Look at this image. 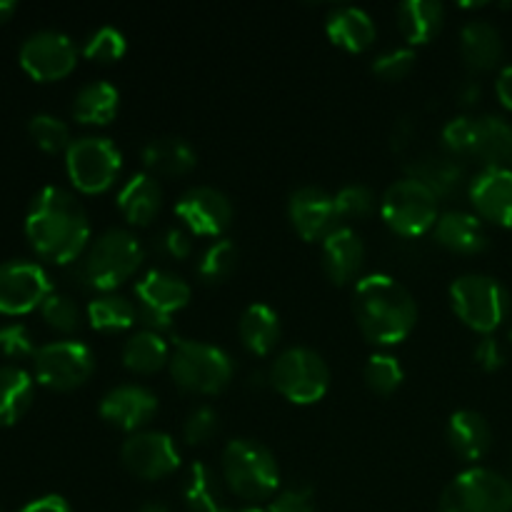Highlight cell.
Segmentation results:
<instances>
[{"mask_svg": "<svg viewBox=\"0 0 512 512\" xmlns=\"http://www.w3.org/2000/svg\"><path fill=\"white\" fill-rule=\"evenodd\" d=\"M445 8L438 0H408L398 8V25L410 45H425L443 30Z\"/></svg>", "mask_w": 512, "mask_h": 512, "instance_id": "cell-31", "label": "cell"}, {"mask_svg": "<svg viewBox=\"0 0 512 512\" xmlns=\"http://www.w3.org/2000/svg\"><path fill=\"white\" fill-rule=\"evenodd\" d=\"M220 430V415L210 405L190 410L183 423V440L188 445H203Z\"/></svg>", "mask_w": 512, "mask_h": 512, "instance_id": "cell-42", "label": "cell"}, {"mask_svg": "<svg viewBox=\"0 0 512 512\" xmlns=\"http://www.w3.org/2000/svg\"><path fill=\"white\" fill-rule=\"evenodd\" d=\"M28 133L33 143L45 153H68V148L73 145L68 125L50 113L33 115L28 123Z\"/></svg>", "mask_w": 512, "mask_h": 512, "instance_id": "cell-37", "label": "cell"}, {"mask_svg": "<svg viewBox=\"0 0 512 512\" xmlns=\"http://www.w3.org/2000/svg\"><path fill=\"white\" fill-rule=\"evenodd\" d=\"M53 293L48 273L30 260H8L0 265V313L25 315L38 310Z\"/></svg>", "mask_w": 512, "mask_h": 512, "instance_id": "cell-14", "label": "cell"}, {"mask_svg": "<svg viewBox=\"0 0 512 512\" xmlns=\"http://www.w3.org/2000/svg\"><path fill=\"white\" fill-rule=\"evenodd\" d=\"M120 93L108 80L85 83L73 98V118L83 125H108L118 115Z\"/></svg>", "mask_w": 512, "mask_h": 512, "instance_id": "cell-30", "label": "cell"}, {"mask_svg": "<svg viewBox=\"0 0 512 512\" xmlns=\"http://www.w3.org/2000/svg\"><path fill=\"white\" fill-rule=\"evenodd\" d=\"M18 58L30 78L50 83L73 73L78 63V48L60 30H38L23 40Z\"/></svg>", "mask_w": 512, "mask_h": 512, "instance_id": "cell-13", "label": "cell"}, {"mask_svg": "<svg viewBox=\"0 0 512 512\" xmlns=\"http://www.w3.org/2000/svg\"><path fill=\"white\" fill-rule=\"evenodd\" d=\"M238 265V248H235L233 240L220 238L213 245L205 248V253L200 255L198 263V275L203 283H223L225 278H230Z\"/></svg>", "mask_w": 512, "mask_h": 512, "instance_id": "cell-36", "label": "cell"}, {"mask_svg": "<svg viewBox=\"0 0 512 512\" xmlns=\"http://www.w3.org/2000/svg\"><path fill=\"white\" fill-rule=\"evenodd\" d=\"M128 50V40L113 25H103L95 33L88 35L83 45V55L88 60H95V63H113V60H120Z\"/></svg>", "mask_w": 512, "mask_h": 512, "instance_id": "cell-40", "label": "cell"}, {"mask_svg": "<svg viewBox=\"0 0 512 512\" xmlns=\"http://www.w3.org/2000/svg\"><path fill=\"white\" fill-rule=\"evenodd\" d=\"M0 353L5 358H35L38 348L33 343V335L23 323H8L0 328Z\"/></svg>", "mask_w": 512, "mask_h": 512, "instance_id": "cell-44", "label": "cell"}, {"mask_svg": "<svg viewBox=\"0 0 512 512\" xmlns=\"http://www.w3.org/2000/svg\"><path fill=\"white\" fill-rule=\"evenodd\" d=\"M25 235L40 258L50 263H78L90 245V220L70 190L45 185L25 215Z\"/></svg>", "mask_w": 512, "mask_h": 512, "instance_id": "cell-1", "label": "cell"}, {"mask_svg": "<svg viewBox=\"0 0 512 512\" xmlns=\"http://www.w3.org/2000/svg\"><path fill=\"white\" fill-rule=\"evenodd\" d=\"M120 168H123V155L118 145L103 135H85L73 140L65 153L70 183L85 195L105 193L118 180Z\"/></svg>", "mask_w": 512, "mask_h": 512, "instance_id": "cell-9", "label": "cell"}, {"mask_svg": "<svg viewBox=\"0 0 512 512\" xmlns=\"http://www.w3.org/2000/svg\"><path fill=\"white\" fill-rule=\"evenodd\" d=\"M153 245L160 255H165V258L185 260L193 253V235H190L183 225H170V228H163L155 235Z\"/></svg>", "mask_w": 512, "mask_h": 512, "instance_id": "cell-46", "label": "cell"}, {"mask_svg": "<svg viewBox=\"0 0 512 512\" xmlns=\"http://www.w3.org/2000/svg\"><path fill=\"white\" fill-rule=\"evenodd\" d=\"M510 488H512V483H510Z\"/></svg>", "mask_w": 512, "mask_h": 512, "instance_id": "cell-57", "label": "cell"}, {"mask_svg": "<svg viewBox=\"0 0 512 512\" xmlns=\"http://www.w3.org/2000/svg\"><path fill=\"white\" fill-rule=\"evenodd\" d=\"M228 512H268V510L258 508V505H250V508H240V510H228Z\"/></svg>", "mask_w": 512, "mask_h": 512, "instance_id": "cell-55", "label": "cell"}, {"mask_svg": "<svg viewBox=\"0 0 512 512\" xmlns=\"http://www.w3.org/2000/svg\"><path fill=\"white\" fill-rule=\"evenodd\" d=\"M175 215L190 235L220 240V235L230 228V220H233V203L223 190L198 185L180 195V200L175 203Z\"/></svg>", "mask_w": 512, "mask_h": 512, "instance_id": "cell-15", "label": "cell"}, {"mask_svg": "<svg viewBox=\"0 0 512 512\" xmlns=\"http://www.w3.org/2000/svg\"><path fill=\"white\" fill-rule=\"evenodd\" d=\"M468 193L480 220L512 228V168H483Z\"/></svg>", "mask_w": 512, "mask_h": 512, "instance_id": "cell-19", "label": "cell"}, {"mask_svg": "<svg viewBox=\"0 0 512 512\" xmlns=\"http://www.w3.org/2000/svg\"><path fill=\"white\" fill-rule=\"evenodd\" d=\"M120 460L140 480H160L180 468V453L175 440L158 430L133 433L120 448Z\"/></svg>", "mask_w": 512, "mask_h": 512, "instance_id": "cell-16", "label": "cell"}, {"mask_svg": "<svg viewBox=\"0 0 512 512\" xmlns=\"http://www.w3.org/2000/svg\"><path fill=\"white\" fill-rule=\"evenodd\" d=\"M495 90H498V98L505 108L512 110V65L500 70L498 83H495Z\"/></svg>", "mask_w": 512, "mask_h": 512, "instance_id": "cell-51", "label": "cell"}, {"mask_svg": "<svg viewBox=\"0 0 512 512\" xmlns=\"http://www.w3.org/2000/svg\"><path fill=\"white\" fill-rule=\"evenodd\" d=\"M440 512H512L510 480L490 468H470L445 488Z\"/></svg>", "mask_w": 512, "mask_h": 512, "instance_id": "cell-10", "label": "cell"}, {"mask_svg": "<svg viewBox=\"0 0 512 512\" xmlns=\"http://www.w3.org/2000/svg\"><path fill=\"white\" fill-rule=\"evenodd\" d=\"M473 355L475 363L483 370H488V373H495V370H500L505 365V350L493 335H483V338L478 340V345H475Z\"/></svg>", "mask_w": 512, "mask_h": 512, "instance_id": "cell-48", "label": "cell"}, {"mask_svg": "<svg viewBox=\"0 0 512 512\" xmlns=\"http://www.w3.org/2000/svg\"><path fill=\"white\" fill-rule=\"evenodd\" d=\"M480 95H483V90H480V83H475V80H468V83L460 85V90H458L460 103L468 105V108H470V105L478 103Z\"/></svg>", "mask_w": 512, "mask_h": 512, "instance_id": "cell-52", "label": "cell"}, {"mask_svg": "<svg viewBox=\"0 0 512 512\" xmlns=\"http://www.w3.org/2000/svg\"><path fill=\"white\" fill-rule=\"evenodd\" d=\"M183 498L190 512H228L223 505V485H220L213 468L205 463H195L190 468Z\"/></svg>", "mask_w": 512, "mask_h": 512, "instance_id": "cell-35", "label": "cell"}, {"mask_svg": "<svg viewBox=\"0 0 512 512\" xmlns=\"http://www.w3.org/2000/svg\"><path fill=\"white\" fill-rule=\"evenodd\" d=\"M353 313L360 333L385 348L403 343L418 323V305L410 290L383 273L365 275L355 283Z\"/></svg>", "mask_w": 512, "mask_h": 512, "instance_id": "cell-2", "label": "cell"}, {"mask_svg": "<svg viewBox=\"0 0 512 512\" xmlns=\"http://www.w3.org/2000/svg\"><path fill=\"white\" fill-rule=\"evenodd\" d=\"M0 512H3V510H0Z\"/></svg>", "mask_w": 512, "mask_h": 512, "instance_id": "cell-58", "label": "cell"}, {"mask_svg": "<svg viewBox=\"0 0 512 512\" xmlns=\"http://www.w3.org/2000/svg\"><path fill=\"white\" fill-rule=\"evenodd\" d=\"M490 443H493V430H490L485 415H480L478 410H458V413L450 415L448 445L455 455L475 463V460L485 458Z\"/></svg>", "mask_w": 512, "mask_h": 512, "instance_id": "cell-28", "label": "cell"}, {"mask_svg": "<svg viewBox=\"0 0 512 512\" xmlns=\"http://www.w3.org/2000/svg\"><path fill=\"white\" fill-rule=\"evenodd\" d=\"M470 143H473V115L453 118L443 128V148L453 158H470Z\"/></svg>", "mask_w": 512, "mask_h": 512, "instance_id": "cell-45", "label": "cell"}, {"mask_svg": "<svg viewBox=\"0 0 512 512\" xmlns=\"http://www.w3.org/2000/svg\"><path fill=\"white\" fill-rule=\"evenodd\" d=\"M220 480L245 503L273 500L280 485L278 460L258 440L235 438L225 445L220 458Z\"/></svg>", "mask_w": 512, "mask_h": 512, "instance_id": "cell-4", "label": "cell"}, {"mask_svg": "<svg viewBox=\"0 0 512 512\" xmlns=\"http://www.w3.org/2000/svg\"><path fill=\"white\" fill-rule=\"evenodd\" d=\"M325 33L338 48L348 50V53H363L375 43L378 28L368 10L355 8V5H340V8L330 10V15L325 18Z\"/></svg>", "mask_w": 512, "mask_h": 512, "instance_id": "cell-23", "label": "cell"}, {"mask_svg": "<svg viewBox=\"0 0 512 512\" xmlns=\"http://www.w3.org/2000/svg\"><path fill=\"white\" fill-rule=\"evenodd\" d=\"M138 512H170V510L165 508L163 503H148V505H143Z\"/></svg>", "mask_w": 512, "mask_h": 512, "instance_id": "cell-54", "label": "cell"}, {"mask_svg": "<svg viewBox=\"0 0 512 512\" xmlns=\"http://www.w3.org/2000/svg\"><path fill=\"white\" fill-rule=\"evenodd\" d=\"M280 333H283V328H280V315L270 305L253 303L240 315V343L245 345L248 353L258 355V358H265V355H270L278 348Z\"/></svg>", "mask_w": 512, "mask_h": 512, "instance_id": "cell-29", "label": "cell"}, {"mask_svg": "<svg viewBox=\"0 0 512 512\" xmlns=\"http://www.w3.org/2000/svg\"><path fill=\"white\" fill-rule=\"evenodd\" d=\"M138 320V305L118 293H103L88 303V323L98 333H123Z\"/></svg>", "mask_w": 512, "mask_h": 512, "instance_id": "cell-34", "label": "cell"}, {"mask_svg": "<svg viewBox=\"0 0 512 512\" xmlns=\"http://www.w3.org/2000/svg\"><path fill=\"white\" fill-rule=\"evenodd\" d=\"M15 10H18V5H15L13 0H0V25L8 23L15 15Z\"/></svg>", "mask_w": 512, "mask_h": 512, "instance_id": "cell-53", "label": "cell"}, {"mask_svg": "<svg viewBox=\"0 0 512 512\" xmlns=\"http://www.w3.org/2000/svg\"><path fill=\"white\" fill-rule=\"evenodd\" d=\"M40 315H43V320L50 328L65 335L75 333L80 323H83V313H80L78 303L63 293H50L48 300L40 305Z\"/></svg>", "mask_w": 512, "mask_h": 512, "instance_id": "cell-41", "label": "cell"}, {"mask_svg": "<svg viewBox=\"0 0 512 512\" xmlns=\"http://www.w3.org/2000/svg\"><path fill=\"white\" fill-rule=\"evenodd\" d=\"M333 198H335V210H338L340 223L363 220L375 210V193L363 183L345 185V188H340Z\"/></svg>", "mask_w": 512, "mask_h": 512, "instance_id": "cell-39", "label": "cell"}, {"mask_svg": "<svg viewBox=\"0 0 512 512\" xmlns=\"http://www.w3.org/2000/svg\"><path fill=\"white\" fill-rule=\"evenodd\" d=\"M93 370V350L80 340H55V343L40 345L33 358L35 380L58 393H70L85 385Z\"/></svg>", "mask_w": 512, "mask_h": 512, "instance_id": "cell-11", "label": "cell"}, {"mask_svg": "<svg viewBox=\"0 0 512 512\" xmlns=\"http://www.w3.org/2000/svg\"><path fill=\"white\" fill-rule=\"evenodd\" d=\"M365 263V243L350 225H340L338 230L323 240V270L335 285L353 283Z\"/></svg>", "mask_w": 512, "mask_h": 512, "instance_id": "cell-20", "label": "cell"}, {"mask_svg": "<svg viewBox=\"0 0 512 512\" xmlns=\"http://www.w3.org/2000/svg\"><path fill=\"white\" fill-rule=\"evenodd\" d=\"M268 512H315L313 490L310 488H288L270 500Z\"/></svg>", "mask_w": 512, "mask_h": 512, "instance_id": "cell-47", "label": "cell"}, {"mask_svg": "<svg viewBox=\"0 0 512 512\" xmlns=\"http://www.w3.org/2000/svg\"><path fill=\"white\" fill-rule=\"evenodd\" d=\"M118 210L130 225H150L163 205V188L150 173L130 175L118 190Z\"/></svg>", "mask_w": 512, "mask_h": 512, "instance_id": "cell-25", "label": "cell"}, {"mask_svg": "<svg viewBox=\"0 0 512 512\" xmlns=\"http://www.w3.org/2000/svg\"><path fill=\"white\" fill-rule=\"evenodd\" d=\"M288 218L293 223L295 233L303 240H325L333 230L340 228L335 198L323 188L303 185L293 190L288 198Z\"/></svg>", "mask_w": 512, "mask_h": 512, "instance_id": "cell-17", "label": "cell"}, {"mask_svg": "<svg viewBox=\"0 0 512 512\" xmlns=\"http://www.w3.org/2000/svg\"><path fill=\"white\" fill-rule=\"evenodd\" d=\"M145 260V250L140 240L125 228H110L95 240H90L88 250L80 255L75 265V278L83 288L113 293L115 288L133 278Z\"/></svg>", "mask_w": 512, "mask_h": 512, "instance_id": "cell-3", "label": "cell"}, {"mask_svg": "<svg viewBox=\"0 0 512 512\" xmlns=\"http://www.w3.org/2000/svg\"><path fill=\"white\" fill-rule=\"evenodd\" d=\"M510 340H512V328H510Z\"/></svg>", "mask_w": 512, "mask_h": 512, "instance_id": "cell-56", "label": "cell"}, {"mask_svg": "<svg viewBox=\"0 0 512 512\" xmlns=\"http://www.w3.org/2000/svg\"><path fill=\"white\" fill-rule=\"evenodd\" d=\"M435 240L460 255H478L488 248V233L478 215L465 210H448L435 223Z\"/></svg>", "mask_w": 512, "mask_h": 512, "instance_id": "cell-24", "label": "cell"}, {"mask_svg": "<svg viewBox=\"0 0 512 512\" xmlns=\"http://www.w3.org/2000/svg\"><path fill=\"white\" fill-rule=\"evenodd\" d=\"M190 285L168 270H150L135 285L138 320L145 330L163 333L173 325V315L190 303Z\"/></svg>", "mask_w": 512, "mask_h": 512, "instance_id": "cell-12", "label": "cell"}, {"mask_svg": "<svg viewBox=\"0 0 512 512\" xmlns=\"http://www.w3.org/2000/svg\"><path fill=\"white\" fill-rule=\"evenodd\" d=\"M155 413H158V395L145 385H118L100 400V415L105 423L128 433H140V428H145Z\"/></svg>", "mask_w": 512, "mask_h": 512, "instance_id": "cell-18", "label": "cell"}, {"mask_svg": "<svg viewBox=\"0 0 512 512\" xmlns=\"http://www.w3.org/2000/svg\"><path fill=\"white\" fill-rule=\"evenodd\" d=\"M450 305L455 315L480 335H493L510 313V295L490 275H460L450 285Z\"/></svg>", "mask_w": 512, "mask_h": 512, "instance_id": "cell-6", "label": "cell"}, {"mask_svg": "<svg viewBox=\"0 0 512 512\" xmlns=\"http://www.w3.org/2000/svg\"><path fill=\"white\" fill-rule=\"evenodd\" d=\"M470 158L485 168H508L512 163V123L500 115H473Z\"/></svg>", "mask_w": 512, "mask_h": 512, "instance_id": "cell-21", "label": "cell"}, {"mask_svg": "<svg viewBox=\"0 0 512 512\" xmlns=\"http://www.w3.org/2000/svg\"><path fill=\"white\" fill-rule=\"evenodd\" d=\"M168 368L175 385L195 395L223 393L235 373L233 358L203 340H175Z\"/></svg>", "mask_w": 512, "mask_h": 512, "instance_id": "cell-5", "label": "cell"}, {"mask_svg": "<svg viewBox=\"0 0 512 512\" xmlns=\"http://www.w3.org/2000/svg\"><path fill=\"white\" fill-rule=\"evenodd\" d=\"M440 200L413 178L395 180L380 200V215L395 235L420 238L438 223Z\"/></svg>", "mask_w": 512, "mask_h": 512, "instance_id": "cell-8", "label": "cell"}, {"mask_svg": "<svg viewBox=\"0 0 512 512\" xmlns=\"http://www.w3.org/2000/svg\"><path fill=\"white\" fill-rule=\"evenodd\" d=\"M503 35L490 20H470L460 30V55L470 70H493L503 60Z\"/></svg>", "mask_w": 512, "mask_h": 512, "instance_id": "cell-26", "label": "cell"}, {"mask_svg": "<svg viewBox=\"0 0 512 512\" xmlns=\"http://www.w3.org/2000/svg\"><path fill=\"white\" fill-rule=\"evenodd\" d=\"M405 370L400 360L390 353H375L370 355L368 365H365V383L373 393L378 395H393L395 390L403 385Z\"/></svg>", "mask_w": 512, "mask_h": 512, "instance_id": "cell-38", "label": "cell"}, {"mask_svg": "<svg viewBox=\"0 0 512 512\" xmlns=\"http://www.w3.org/2000/svg\"><path fill=\"white\" fill-rule=\"evenodd\" d=\"M270 385L295 405H313L330 388V368L310 348H288L270 365Z\"/></svg>", "mask_w": 512, "mask_h": 512, "instance_id": "cell-7", "label": "cell"}, {"mask_svg": "<svg viewBox=\"0 0 512 512\" xmlns=\"http://www.w3.org/2000/svg\"><path fill=\"white\" fill-rule=\"evenodd\" d=\"M408 178L423 183L438 200H448L460 193L465 183V170L453 155H423L408 165Z\"/></svg>", "mask_w": 512, "mask_h": 512, "instance_id": "cell-27", "label": "cell"}, {"mask_svg": "<svg viewBox=\"0 0 512 512\" xmlns=\"http://www.w3.org/2000/svg\"><path fill=\"white\" fill-rule=\"evenodd\" d=\"M415 68V50L413 48H393L385 50L375 58L373 73L378 78L395 83V80H403L405 75H410V70Z\"/></svg>", "mask_w": 512, "mask_h": 512, "instance_id": "cell-43", "label": "cell"}, {"mask_svg": "<svg viewBox=\"0 0 512 512\" xmlns=\"http://www.w3.org/2000/svg\"><path fill=\"white\" fill-rule=\"evenodd\" d=\"M413 135H415V125L410 123L408 118H403V120H398V123H395V128H393V148L395 150H405L410 145V140H413Z\"/></svg>", "mask_w": 512, "mask_h": 512, "instance_id": "cell-50", "label": "cell"}, {"mask_svg": "<svg viewBox=\"0 0 512 512\" xmlns=\"http://www.w3.org/2000/svg\"><path fill=\"white\" fill-rule=\"evenodd\" d=\"M35 398V380L18 365L0 368V428H10L30 410Z\"/></svg>", "mask_w": 512, "mask_h": 512, "instance_id": "cell-33", "label": "cell"}, {"mask_svg": "<svg viewBox=\"0 0 512 512\" xmlns=\"http://www.w3.org/2000/svg\"><path fill=\"white\" fill-rule=\"evenodd\" d=\"M145 170L153 178L163 175V178H178V175L193 173L198 165V153L193 145L178 135H160V138L148 140L140 150Z\"/></svg>", "mask_w": 512, "mask_h": 512, "instance_id": "cell-22", "label": "cell"}, {"mask_svg": "<svg viewBox=\"0 0 512 512\" xmlns=\"http://www.w3.org/2000/svg\"><path fill=\"white\" fill-rule=\"evenodd\" d=\"M170 350L163 333L143 328L125 340L123 365L135 375H153L170 363Z\"/></svg>", "mask_w": 512, "mask_h": 512, "instance_id": "cell-32", "label": "cell"}, {"mask_svg": "<svg viewBox=\"0 0 512 512\" xmlns=\"http://www.w3.org/2000/svg\"><path fill=\"white\" fill-rule=\"evenodd\" d=\"M20 512H73V508H70L68 500L60 498V495H43V498L25 505Z\"/></svg>", "mask_w": 512, "mask_h": 512, "instance_id": "cell-49", "label": "cell"}]
</instances>
